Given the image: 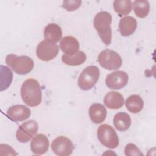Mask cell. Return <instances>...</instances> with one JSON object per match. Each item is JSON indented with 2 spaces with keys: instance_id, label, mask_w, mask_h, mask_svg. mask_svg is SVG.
I'll return each instance as SVG.
<instances>
[{
  "instance_id": "6da1fadb",
  "label": "cell",
  "mask_w": 156,
  "mask_h": 156,
  "mask_svg": "<svg viewBox=\"0 0 156 156\" xmlns=\"http://www.w3.org/2000/svg\"><path fill=\"white\" fill-rule=\"evenodd\" d=\"M21 96L28 106L36 107L40 105L42 99V91L39 82L32 78L26 80L21 87Z\"/></svg>"
},
{
  "instance_id": "7a4b0ae2",
  "label": "cell",
  "mask_w": 156,
  "mask_h": 156,
  "mask_svg": "<svg viewBox=\"0 0 156 156\" xmlns=\"http://www.w3.org/2000/svg\"><path fill=\"white\" fill-rule=\"evenodd\" d=\"M112 17L110 13L102 11L98 13L94 18L93 25L101 40L105 45H109L112 41L111 23Z\"/></svg>"
},
{
  "instance_id": "3957f363",
  "label": "cell",
  "mask_w": 156,
  "mask_h": 156,
  "mask_svg": "<svg viewBox=\"0 0 156 156\" xmlns=\"http://www.w3.org/2000/svg\"><path fill=\"white\" fill-rule=\"evenodd\" d=\"M5 63L15 73L20 75L29 73L34 66V62L30 57L26 55L17 56L13 54L7 55Z\"/></svg>"
},
{
  "instance_id": "277c9868",
  "label": "cell",
  "mask_w": 156,
  "mask_h": 156,
  "mask_svg": "<svg viewBox=\"0 0 156 156\" xmlns=\"http://www.w3.org/2000/svg\"><path fill=\"white\" fill-rule=\"evenodd\" d=\"M99 76L100 71L96 66L91 65L86 67L78 78L79 87L84 91L91 89L96 84Z\"/></svg>"
},
{
  "instance_id": "5b68a950",
  "label": "cell",
  "mask_w": 156,
  "mask_h": 156,
  "mask_svg": "<svg viewBox=\"0 0 156 156\" xmlns=\"http://www.w3.org/2000/svg\"><path fill=\"white\" fill-rule=\"evenodd\" d=\"M98 138L101 143L110 149H115L119 145V138L115 129L110 125H101L97 131Z\"/></svg>"
},
{
  "instance_id": "8992f818",
  "label": "cell",
  "mask_w": 156,
  "mask_h": 156,
  "mask_svg": "<svg viewBox=\"0 0 156 156\" xmlns=\"http://www.w3.org/2000/svg\"><path fill=\"white\" fill-rule=\"evenodd\" d=\"M98 62L104 69L107 70H115L122 65V58L115 51L105 49L100 52L98 55Z\"/></svg>"
},
{
  "instance_id": "52a82bcc",
  "label": "cell",
  "mask_w": 156,
  "mask_h": 156,
  "mask_svg": "<svg viewBox=\"0 0 156 156\" xmlns=\"http://www.w3.org/2000/svg\"><path fill=\"white\" fill-rule=\"evenodd\" d=\"M59 48L55 43L48 40H43L38 44L36 49V54L42 61L48 62L54 59L58 55Z\"/></svg>"
},
{
  "instance_id": "ba28073f",
  "label": "cell",
  "mask_w": 156,
  "mask_h": 156,
  "mask_svg": "<svg viewBox=\"0 0 156 156\" xmlns=\"http://www.w3.org/2000/svg\"><path fill=\"white\" fill-rule=\"evenodd\" d=\"M51 149L53 152L58 156H68L72 154L74 146L69 138L60 135L53 140Z\"/></svg>"
},
{
  "instance_id": "9c48e42d",
  "label": "cell",
  "mask_w": 156,
  "mask_h": 156,
  "mask_svg": "<svg viewBox=\"0 0 156 156\" xmlns=\"http://www.w3.org/2000/svg\"><path fill=\"white\" fill-rule=\"evenodd\" d=\"M38 124L34 120H29L23 123L16 133V139L20 143H27L37 133Z\"/></svg>"
},
{
  "instance_id": "30bf717a",
  "label": "cell",
  "mask_w": 156,
  "mask_h": 156,
  "mask_svg": "<svg viewBox=\"0 0 156 156\" xmlns=\"http://www.w3.org/2000/svg\"><path fill=\"white\" fill-rule=\"evenodd\" d=\"M128 80V74L125 71H116L107 76L105 84L110 89L119 90L127 85Z\"/></svg>"
},
{
  "instance_id": "8fae6325",
  "label": "cell",
  "mask_w": 156,
  "mask_h": 156,
  "mask_svg": "<svg viewBox=\"0 0 156 156\" xmlns=\"http://www.w3.org/2000/svg\"><path fill=\"white\" fill-rule=\"evenodd\" d=\"M7 116L13 121H23L29 118L31 111L24 105H15L9 107L7 111Z\"/></svg>"
},
{
  "instance_id": "7c38bea8",
  "label": "cell",
  "mask_w": 156,
  "mask_h": 156,
  "mask_svg": "<svg viewBox=\"0 0 156 156\" xmlns=\"http://www.w3.org/2000/svg\"><path fill=\"white\" fill-rule=\"evenodd\" d=\"M49 146V142L48 137L43 134L36 135L30 143V149L33 154L36 155H43L45 154Z\"/></svg>"
},
{
  "instance_id": "4fadbf2b",
  "label": "cell",
  "mask_w": 156,
  "mask_h": 156,
  "mask_svg": "<svg viewBox=\"0 0 156 156\" xmlns=\"http://www.w3.org/2000/svg\"><path fill=\"white\" fill-rule=\"evenodd\" d=\"M137 27L136 19L130 16L122 18L119 23L118 29L122 36L128 37L134 33Z\"/></svg>"
},
{
  "instance_id": "5bb4252c",
  "label": "cell",
  "mask_w": 156,
  "mask_h": 156,
  "mask_svg": "<svg viewBox=\"0 0 156 156\" xmlns=\"http://www.w3.org/2000/svg\"><path fill=\"white\" fill-rule=\"evenodd\" d=\"M60 48L66 55H72L79 52V43L73 36H65L61 39Z\"/></svg>"
},
{
  "instance_id": "9a60e30c",
  "label": "cell",
  "mask_w": 156,
  "mask_h": 156,
  "mask_svg": "<svg viewBox=\"0 0 156 156\" xmlns=\"http://www.w3.org/2000/svg\"><path fill=\"white\" fill-rule=\"evenodd\" d=\"M123 96L117 91H109L107 93L104 98V103L109 109L116 110L122 107L124 105Z\"/></svg>"
},
{
  "instance_id": "2e32d148",
  "label": "cell",
  "mask_w": 156,
  "mask_h": 156,
  "mask_svg": "<svg viewBox=\"0 0 156 156\" xmlns=\"http://www.w3.org/2000/svg\"><path fill=\"white\" fill-rule=\"evenodd\" d=\"M89 116L91 121L95 124L102 122L107 116L105 107L101 104L94 103L89 108Z\"/></svg>"
},
{
  "instance_id": "e0dca14e",
  "label": "cell",
  "mask_w": 156,
  "mask_h": 156,
  "mask_svg": "<svg viewBox=\"0 0 156 156\" xmlns=\"http://www.w3.org/2000/svg\"><path fill=\"white\" fill-rule=\"evenodd\" d=\"M62 36V30L58 24L50 23L44 27V37L46 40L55 43L61 40Z\"/></svg>"
},
{
  "instance_id": "ac0fdd59",
  "label": "cell",
  "mask_w": 156,
  "mask_h": 156,
  "mask_svg": "<svg viewBox=\"0 0 156 156\" xmlns=\"http://www.w3.org/2000/svg\"><path fill=\"white\" fill-rule=\"evenodd\" d=\"M113 124L119 131H126L130 126L131 118L130 115L125 112H119L113 118Z\"/></svg>"
},
{
  "instance_id": "d6986e66",
  "label": "cell",
  "mask_w": 156,
  "mask_h": 156,
  "mask_svg": "<svg viewBox=\"0 0 156 156\" xmlns=\"http://www.w3.org/2000/svg\"><path fill=\"white\" fill-rule=\"evenodd\" d=\"M125 104L127 109L132 113L141 112L144 105L143 99L138 94H132L129 96L126 99Z\"/></svg>"
},
{
  "instance_id": "ffe728a7",
  "label": "cell",
  "mask_w": 156,
  "mask_h": 156,
  "mask_svg": "<svg viewBox=\"0 0 156 156\" xmlns=\"http://www.w3.org/2000/svg\"><path fill=\"white\" fill-rule=\"evenodd\" d=\"M86 59V54L82 51H79L72 55L64 54L62 56V62L65 64L70 66L80 65L85 62Z\"/></svg>"
},
{
  "instance_id": "44dd1931",
  "label": "cell",
  "mask_w": 156,
  "mask_h": 156,
  "mask_svg": "<svg viewBox=\"0 0 156 156\" xmlns=\"http://www.w3.org/2000/svg\"><path fill=\"white\" fill-rule=\"evenodd\" d=\"M133 9L135 15L141 18L146 17L150 10V5L147 1L136 0L133 2Z\"/></svg>"
},
{
  "instance_id": "7402d4cb",
  "label": "cell",
  "mask_w": 156,
  "mask_h": 156,
  "mask_svg": "<svg viewBox=\"0 0 156 156\" xmlns=\"http://www.w3.org/2000/svg\"><path fill=\"white\" fill-rule=\"evenodd\" d=\"M113 5L115 11L120 16L128 15L132 9V2L130 0H115Z\"/></svg>"
},
{
  "instance_id": "603a6c76",
  "label": "cell",
  "mask_w": 156,
  "mask_h": 156,
  "mask_svg": "<svg viewBox=\"0 0 156 156\" xmlns=\"http://www.w3.org/2000/svg\"><path fill=\"white\" fill-rule=\"evenodd\" d=\"M124 154L127 156L143 155L139 148L133 143H128L124 148Z\"/></svg>"
},
{
  "instance_id": "cb8c5ba5",
  "label": "cell",
  "mask_w": 156,
  "mask_h": 156,
  "mask_svg": "<svg viewBox=\"0 0 156 156\" xmlns=\"http://www.w3.org/2000/svg\"><path fill=\"white\" fill-rule=\"evenodd\" d=\"M81 3V1H64L62 7L67 11L73 12L79 8Z\"/></svg>"
},
{
  "instance_id": "d4e9b609",
  "label": "cell",
  "mask_w": 156,
  "mask_h": 156,
  "mask_svg": "<svg viewBox=\"0 0 156 156\" xmlns=\"http://www.w3.org/2000/svg\"><path fill=\"white\" fill-rule=\"evenodd\" d=\"M0 146H1V151H5L7 152V155H16L15 151L11 146L5 144H1Z\"/></svg>"
}]
</instances>
